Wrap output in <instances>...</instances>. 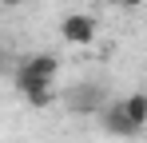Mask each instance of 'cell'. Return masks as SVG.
Listing matches in <instances>:
<instances>
[{
	"label": "cell",
	"instance_id": "3",
	"mask_svg": "<svg viewBox=\"0 0 147 143\" xmlns=\"http://www.w3.org/2000/svg\"><path fill=\"white\" fill-rule=\"evenodd\" d=\"M119 111L127 115V123L135 131H143L147 127V92H135V95H127V99H119Z\"/></svg>",
	"mask_w": 147,
	"mask_h": 143
},
{
	"label": "cell",
	"instance_id": "6",
	"mask_svg": "<svg viewBox=\"0 0 147 143\" xmlns=\"http://www.w3.org/2000/svg\"><path fill=\"white\" fill-rule=\"evenodd\" d=\"M139 4H147V0H119V8H139Z\"/></svg>",
	"mask_w": 147,
	"mask_h": 143
},
{
	"label": "cell",
	"instance_id": "8",
	"mask_svg": "<svg viewBox=\"0 0 147 143\" xmlns=\"http://www.w3.org/2000/svg\"><path fill=\"white\" fill-rule=\"evenodd\" d=\"M107 4H119V0H107Z\"/></svg>",
	"mask_w": 147,
	"mask_h": 143
},
{
	"label": "cell",
	"instance_id": "2",
	"mask_svg": "<svg viewBox=\"0 0 147 143\" xmlns=\"http://www.w3.org/2000/svg\"><path fill=\"white\" fill-rule=\"evenodd\" d=\"M96 16H88V12H68L64 20H60V36H64V44H76V48H88L96 44Z\"/></svg>",
	"mask_w": 147,
	"mask_h": 143
},
{
	"label": "cell",
	"instance_id": "4",
	"mask_svg": "<svg viewBox=\"0 0 147 143\" xmlns=\"http://www.w3.org/2000/svg\"><path fill=\"white\" fill-rule=\"evenodd\" d=\"M103 127H107L111 135H119V139H135V135H139V131L127 123V115L119 111V103H107V107H103Z\"/></svg>",
	"mask_w": 147,
	"mask_h": 143
},
{
	"label": "cell",
	"instance_id": "1",
	"mask_svg": "<svg viewBox=\"0 0 147 143\" xmlns=\"http://www.w3.org/2000/svg\"><path fill=\"white\" fill-rule=\"evenodd\" d=\"M56 76H60V60L56 56H28L24 64L16 68V92L24 99L36 95V92H52Z\"/></svg>",
	"mask_w": 147,
	"mask_h": 143
},
{
	"label": "cell",
	"instance_id": "5",
	"mask_svg": "<svg viewBox=\"0 0 147 143\" xmlns=\"http://www.w3.org/2000/svg\"><path fill=\"white\" fill-rule=\"evenodd\" d=\"M52 99H56V88H52V92H36V95H28V103H32V107H48Z\"/></svg>",
	"mask_w": 147,
	"mask_h": 143
},
{
	"label": "cell",
	"instance_id": "7",
	"mask_svg": "<svg viewBox=\"0 0 147 143\" xmlns=\"http://www.w3.org/2000/svg\"><path fill=\"white\" fill-rule=\"evenodd\" d=\"M24 0H0V8H20Z\"/></svg>",
	"mask_w": 147,
	"mask_h": 143
}]
</instances>
